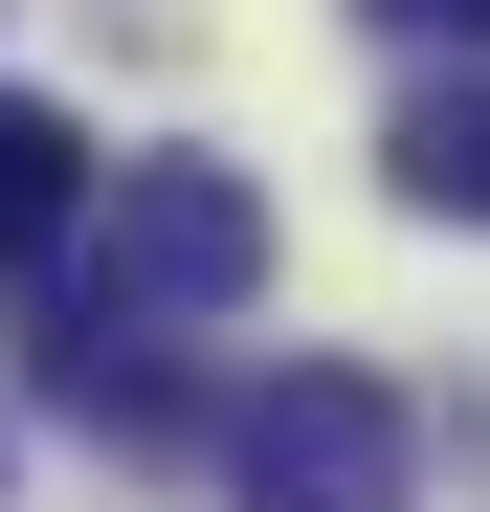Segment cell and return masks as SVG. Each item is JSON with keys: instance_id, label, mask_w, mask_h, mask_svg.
<instances>
[{"instance_id": "cell-2", "label": "cell", "mask_w": 490, "mask_h": 512, "mask_svg": "<svg viewBox=\"0 0 490 512\" xmlns=\"http://www.w3.org/2000/svg\"><path fill=\"white\" fill-rule=\"evenodd\" d=\"M223 490L245 512H424V423H401L379 357H290L268 401L223 423Z\"/></svg>"}, {"instance_id": "cell-5", "label": "cell", "mask_w": 490, "mask_h": 512, "mask_svg": "<svg viewBox=\"0 0 490 512\" xmlns=\"http://www.w3.org/2000/svg\"><path fill=\"white\" fill-rule=\"evenodd\" d=\"M379 179L424 201V223H490V90H401V134H379Z\"/></svg>"}, {"instance_id": "cell-1", "label": "cell", "mask_w": 490, "mask_h": 512, "mask_svg": "<svg viewBox=\"0 0 490 512\" xmlns=\"http://www.w3.org/2000/svg\"><path fill=\"white\" fill-rule=\"evenodd\" d=\"M90 312H134V334H201V312H245L268 290V201L223 179V156H90Z\"/></svg>"}, {"instance_id": "cell-4", "label": "cell", "mask_w": 490, "mask_h": 512, "mask_svg": "<svg viewBox=\"0 0 490 512\" xmlns=\"http://www.w3.org/2000/svg\"><path fill=\"white\" fill-rule=\"evenodd\" d=\"M67 223H90V134H67L45 90H0V268L45 290V268H67Z\"/></svg>"}, {"instance_id": "cell-3", "label": "cell", "mask_w": 490, "mask_h": 512, "mask_svg": "<svg viewBox=\"0 0 490 512\" xmlns=\"http://www.w3.org/2000/svg\"><path fill=\"white\" fill-rule=\"evenodd\" d=\"M23 379H45L67 423H112V446H179V357H156L134 312H90V290H67V312L23 334Z\"/></svg>"}, {"instance_id": "cell-6", "label": "cell", "mask_w": 490, "mask_h": 512, "mask_svg": "<svg viewBox=\"0 0 490 512\" xmlns=\"http://www.w3.org/2000/svg\"><path fill=\"white\" fill-rule=\"evenodd\" d=\"M357 23H401V45H490V0H357Z\"/></svg>"}]
</instances>
